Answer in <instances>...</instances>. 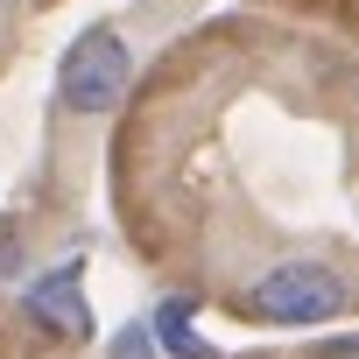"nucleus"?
Instances as JSON below:
<instances>
[{
  "label": "nucleus",
  "mask_w": 359,
  "mask_h": 359,
  "mask_svg": "<svg viewBox=\"0 0 359 359\" xmlns=\"http://www.w3.org/2000/svg\"><path fill=\"white\" fill-rule=\"evenodd\" d=\"M155 338H162V345H169L176 359H212V345H205V338L191 331V303H184V296L155 310Z\"/></svg>",
  "instance_id": "nucleus-4"
},
{
  "label": "nucleus",
  "mask_w": 359,
  "mask_h": 359,
  "mask_svg": "<svg viewBox=\"0 0 359 359\" xmlns=\"http://www.w3.org/2000/svg\"><path fill=\"white\" fill-rule=\"evenodd\" d=\"M22 310H29L43 331H57V338H85V331H92V310H85V296H78V261H71V268H50L43 282H29Z\"/></svg>",
  "instance_id": "nucleus-3"
},
{
  "label": "nucleus",
  "mask_w": 359,
  "mask_h": 359,
  "mask_svg": "<svg viewBox=\"0 0 359 359\" xmlns=\"http://www.w3.org/2000/svg\"><path fill=\"white\" fill-rule=\"evenodd\" d=\"M247 303H254V317H268V324H331V317L345 310V282H338L324 261H289V268L261 275Z\"/></svg>",
  "instance_id": "nucleus-2"
},
{
  "label": "nucleus",
  "mask_w": 359,
  "mask_h": 359,
  "mask_svg": "<svg viewBox=\"0 0 359 359\" xmlns=\"http://www.w3.org/2000/svg\"><path fill=\"white\" fill-rule=\"evenodd\" d=\"M127 78H134L127 43H120L113 29H85V36L71 43V57H64V106L99 120V113H113V106L127 99Z\"/></svg>",
  "instance_id": "nucleus-1"
}]
</instances>
